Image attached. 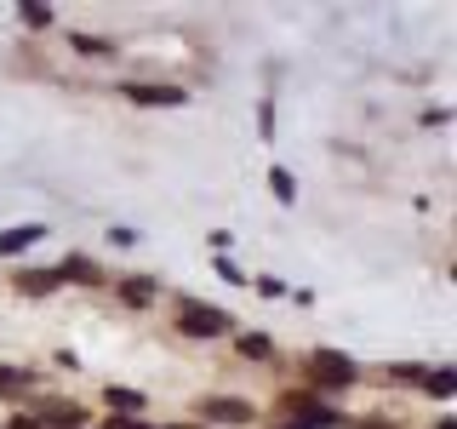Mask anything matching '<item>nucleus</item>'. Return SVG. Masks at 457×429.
I'll return each mask as SVG.
<instances>
[{
    "label": "nucleus",
    "mask_w": 457,
    "mask_h": 429,
    "mask_svg": "<svg viewBox=\"0 0 457 429\" xmlns=\"http://www.w3.org/2000/svg\"><path fill=\"white\" fill-rule=\"evenodd\" d=\"M23 23H29V29H46L52 12H46V6H23Z\"/></svg>",
    "instance_id": "obj_16"
},
{
    "label": "nucleus",
    "mask_w": 457,
    "mask_h": 429,
    "mask_svg": "<svg viewBox=\"0 0 457 429\" xmlns=\"http://www.w3.org/2000/svg\"><path fill=\"white\" fill-rule=\"evenodd\" d=\"M366 429H383V424H366Z\"/></svg>",
    "instance_id": "obj_20"
},
{
    "label": "nucleus",
    "mask_w": 457,
    "mask_h": 429,
    "mask_svg": "<svg viewBox=\"0 0 457 429\" xmlns=\"http://www.w3.org/2000/svg\"><path fill=\"white\" fill-rule=\"evenodd\" d=\"M40 235H46L40 223H35V229H12V235H0V252H23V247H35Z\"/></svg>",
    "instance_id": "obj_12"
},
{
    "label": "nucleus",
    "mask_w": 457,
    "mask_h": 429,
    "mask_svg": "<svg viewBox=\"0 0 457 429\" xmlns=\"http://www.w3.org/2000/svg\"><path fill=\"white\" fill-rule=\"evenodd\" d=\"M6 429H40V418H12Z\"/></svg>",
    "instance_id": "obj_19"
},
{
    "label": "nucleus",
    "mask_w": 457,
    "mask_h": 429,
    "mask_svg": "<svg viewBox=\"0 0 457 429\" xmlns=\"http://www.w3.org/2000/svg\"><path fill=\"white\" fill-rule=\"evenodd\" d=\"M104 407H109V412H120V418H132V412L143 418L149 395H143V390H126V383H109V390H104Z\"/></svg>",
    "instance_id": "obj_7"
},
{
    "label": "nucleus",
    "mask_w": 457,
    "mask_h": 429,
    "mask_svg": "<svg viewBox=\"0 0 457 429\" xmlns=\"http://www.w3.org/2000/svg\"><path fill=\"white\" fill-rule=\"evenodd\" d=\"M120 298H126V304H149V298H154V281H143V275H132V281H120Z\"/></svg>",
    "instance_id": "obj_11"
},
{
    "label": "nucleus",
    "mask_w": 457,
    "mask_h": 429,
    "mask_svg": "<svg viewBox=\"0 0 457 429\" xmlns=\"http://www.w3.org/2000/svg\"><path fill=\"white\" fill-rule=\"evenodd\" d=\"M132 104H149V109H178L183 104V86H143V80H126L120 86Z\"/></svg>",
    "instance_id": "obj_5"
},
{
    "label": "nucleus",
    "mask_w": 457,
    "mask_h": 429,
    "mask_svg": "<svg viewBox=\"0 0 457 429\" xmlns=\"http://www.w3.org/2000/svg\"><path fill=\"white\" fill-rule=\"evenodd\" d=\"M200 418L228 424V429H246V424H257V407H252V400H240V395H206V400H200Z\"/></svg>",
    "instance_id": "obj_3"
},
{
    "label": "nucleus",
    "mask_w": 457,
    "mask_h": 429,
    "mask_svg": "<svg viewBox=\"0 0 457 429\" xmlns=\"http://www.w3.org/2000/svg\"><path fill=\"white\" fill-rule=\"evenodd\" d=\"M12 281H18V292H29V298H46V292L63 286V281H57V269H18Z\"/></svg>",
    "instance_id": "obj_8"
},
{
    "label": "nucleus",
    "mask_w": 457,
    "mask_h": 429,
    "mask_svg": "<svg viewBox=\"0 0 457 429\" xmlns=\"http://www.w3.org/2000/svg\"><path fill=\"white\" fill-rule=\"evenodd\" d=\"M286 429H297V424H286Z\"/></svg>",
    "instance_id": "obj_21"
},
{
    "label": "nucleus",
    "mask_w": 457,
    "mask_h": 429,
    "mask_svg": "<svg viewBox=\"0 0 457 429\" xmlns=\"http://www.w3.org/2000/svg\"><path fill=\"white\" fill-rule=\"evenodd\" d=\"M69 40H75V52H92V57L109 52V40H92V35H69Z\"/></svg>",
    "instance_id": "obj_14"
},
{
    "label": "nucleus",
    "mask_w": 457,
    "mask_h": 429,
    "mask_svg": "<svg viewBox=\"0 0 457 429\" xmlns=\"http://www.w3.org/2000/svg\"><path fill=\"white\" fill-rule=\"evenodd\" d=\"M104 429H143V418H120V412H114V418H109Z\"/></svg>",
    "instance_id": "obj_18"
},
{
    "label": "nucleus",
    "mask_w": 457,
    "mask_h": 429,
    "mask_svg": "<svg viewBox=\"0 0 457 429\" xmlns=\"http://www.w3.org/2000/svg\"><path fill=\"white\" fill-rule=\"evenodd\" d=\"M178 332L183 338H223V332H235V321H228V309H212V304H200V298H183L178 304Z\"/></svg>",
    "instance_id": "obj_1"
},
{
    "label": "nucleus",
    "mask_w": 457,
    "mask_h": 429,
    "mask_svg": "<svg viewBox=\"0 0 457 429\" xmlns=\"http://www.w3.org/2000/svg\"><path fill=\"white\" fill-rule=\"evenodd\" d=\"M40 429H80L86 424V407H75V400H40Z\"/></svg>",
    "instance_id": "obj_6"
},
{
    "label": "nucleus",
    "mask_w": 457,
    "mask_h": 429,
    "mask_svg": "<svg viewBox=\"0 0 457 429\" xmlns=\"http://www.w3.org/2000/svg\"><path fill=\"white\" fill-rule=\"evenodd\" d=\"M23 390H35V378L18 366H0V395H23Z\"/></svg>",
    "instance_id": "obj_13"
},
{
    "label": "nucleus",
    "mask_w": 457,
    "mask_h": 429,
    "mask_svg": "<svg viewBox=\"0 0 457 429\" xmlns=\"http://www.w3.org/2000/svg\"><path fill=\"white\" fill-rule=\"evenodd\" d=\"M235 349L246 355V361H269V355H275V343H269L263 332H240V338H235Z\"/></svg>",
    "instance_id": "obj_10"
},
{
    "label": "nucleus",
    "mask_w": 457,
    "mask_h": 429,
    "mask_svg": "<svg viewBox=\"0 0 457 429\" xmlns=\"http://www.w3.org/2000/svg\"><path fill=\"white\" fill-rule=\"evenodd\" d=\"M309 378H314V390H349V383L361 378V366H354L349 355H337V349H314L309 355Z\"/></svg>",
    "instance_id": "obj_2"
},
{
    "label": "nucleus",
    "mask_w": 457,
    "mask_h": 429,
    "mask_svg": "<svg viewBox=\"0 0 457 429\" xmlns=\"http://www.w3.org/2000/svg\"><path fill=\"white\" fill-rule=\"evenodd\" d=\"M57 281H80V286H97V281H104V269H97L92 257H80V252H75V257H69L63 269H57Z\"/></svg>",
    "instance_id": "obj_9"
},
{
    "label": "nucleus",
    "mask_w": 457,
    "mask_h": 429,
    "mask_svg": "<svg viewBox=\"0 0 457 429\" xmlns=\"http://www.w3.org/2000/svg\"><path fill=\"white\" fill-rule=\"evenodd\" d=\"M452 390H457L452 372H435V378H428V395H452Z\"/></svg>",
    "instance_id": "obj_15"
},
{
    "label": "nucleus",
    "mask_w": 457,
    "mask_h": 429,
    "mask_svg": "<svg viewBox=\"0 0 457 429\" xmlns=\"http://www.w3.org/2000/svg\"><path fill=\"white\" fill-rule=\"evenodd\" d=\"M269 183H275V195H280V200H292V195H297V189H292V178H286V172H269Z\"/></svg>",
    "instance_id": "obj_17"
},
{
    "label": "nucleus",
    "mask_w": 457,
    "mask_h": 429,
    "mask_svg": "<svg viewBox=\"0 0 457 429\" xmlns=\"http://www.w3.org/2000/svg\"><path fill=\"white\" fill-rule=\"evenodd\" d=\"M280 407H286V412H297V429H332V424H343V418H337V407H320V395H303V390L280 395Z\"/></svg>",
    "instance_id": "obj_4"
}]
</instances>
